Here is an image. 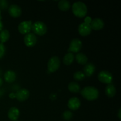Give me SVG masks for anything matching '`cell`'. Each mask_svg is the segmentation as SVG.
<instances>
[{
  "label": "cell",
  "mask_w": 121,
  "mask_h": 121,
  "mask_svg": "<svg viewBox=\"0 0 121 121\" xmlns=\"http://www.w3.org/2000/svg\"><path fill=\"white\" fill-rule=\"evenodd\" d=\"M8 11L10 16L13 18L19 17L21 16V14H22L21 8L18 5L15 4H13L9 6Z\"/></svg>",
  "instance_id": "obj_11"
},
{
  "label": "cell",
  "mask_w": 121,
  "mask_h": 121,
  "mask_svg": "<svg viewBox=\"0 0 121 121\" xmlns=\"http://www.w3.org/2000/svg\"><path fill=\"white\" fill-rule=\"evenodd\" d=\"M96 70L95 66L92 63H87L83 68L84 74L85 76L91 77L94 74Z\"/></svg>",
  "instance_id": "obj_15"
},
{
  "label": "cell",
  "mask_w": 121,
  "mask_h": 121,
  "mask_svg": "<svg viewBox=\"0 0 121 121\" xmlns=\"http://www.w3.org/2000/svg\"><path fill=\"white\" fill-rule=\"evenodd\" d=\"M121 109L120 108L119 109V112H118V118H119V119H120V120H121Z\"/></svg>",
  "instance_id": "obj_29"
},
{
  "label": "cell",
  "mask_w": 121,
  "mask_h": 121,
  "mask_svg": "<svg viewBox=\"0 0 121 121\" xmlns=\"http://www.w3.org/2000/svg\"><path fill=\"white\" fill-rule=\"evenodd\" d=\"M82 47V42L78 39H74L72 40L68 48L69 53H78Z\"/></svg>",
  "instance_id": "obj_6"
},
{
  "label": "cell",
  "mask_w": 121,
  "mask_h": 121,
  "mask_svg": "<svg viewBox=\"0 0 121 121\" xmlns=\"http://www.w3.org/2000/svg\"><path fill=\"white\" fill-rule=\"evenodd\" d=\"M2 84H3V80H2V78H0V87H1V86H2Z\"/></svg>",
  "instance_id": "obj_30"
},
{
  "label": "cell",
  "mask_w": 121,
  "mask_h": 121,
  "mask_svg": "<svg viewBox=\"0 0 121 121\" xmlns=\"http://www.w3.org/2000/svg\"><path fill=\"white\" fill-rule=\"evenodd\" d=\"M60 66V59L57 56H53L48 60L47 63L48 71L50 73H54L59 69Z\"/></svg>",
  "instance_id": "obj_4"
},
{
  "label": "cell",
  "mask_w": 121,
  "mask_h": 121,
  "mask_svg": "<svg viewBox=\"0 0 121 121\" xmlns=\"http://www.w3.org/2000/svg\"><path fill=\"white\" fill-rule=\"evenodd\" d=\"M16 73L13 70H8L5 73L4 80L8 83H13L16 79Z\"/></svg>",
  "instance_id": "obj_16"
},
{
  "label": "cell",
  "mask_w": 121,
  "mask_h": 121,
  "mask_svg": "<svg viewBox=\"0 0 121 121\" xmlns=\"http://www.w3.org/2000/svg\"><path fill=\"white\" fill-rule=\"evenodd\" d=\"M6 48L4 44L0 43V59L4 57V56L5 54Z\"/></svg>",
  "instance_id": "obj_25"
},
{
  "label": "cell",
  "mask_w": 121,
  "mask_h": 121,
  "mask_svg": "<svg viewBox=\"0 0 121 121\" xmlns=\"http://www.w3.org/2000/svg\"><path fill=\"white\" fill-rule=\"evenodd\" d=\"M8 2L5 0H1L0 1V9H2L5 10L8 7Z\"/></svg>",
  "instance_id": "obj_26"
},
{
  "label": "cell",
  "mask_w": 121,
  "mask_h": 121,
  "mask_svg": "<svg viewBox=\"0 0 121 121\" xmlns=\"http://www.w3.org/2000/svg\"><path fill=\"white\" fill-rule=\"evenodd\" d=\"M75 57L76 60L79 64L82 65H85L88 61V58L85 55V54L82 53H79L76 54Z\"/></svg>",
  "instance_id": "obj_18"
},
{
  "label": "cell",
  "mask_w": 121,
  "mask_h": 121,
  "mask_svg": "<svg viewBox=\"0 0 121 121\" xmlns=\"http://www.w3.org/2000/svg\"><path fill=\"white\" fill-rule=\"evenodd\" d=\"M62 117L66 121H69L73 117V113L70 111H66L63 113Z\"/></svg>",
  "instance_id": "obj_24"
},
{
  "label": "cell",
  "mask_w": 121,
  "mask_h": 121,
  "mask_svg": "<svg viewBox=\"0 0 121 121\" xmlns=\"http://www.w3.org/2000/svg\"><path fill=\"white\" fill-rule=\"evenodd\" d=\"M18 121V120H17V121Z\"/></svg>",
  "instance_id": "obj_32"
},
{
  "label": "cell",
  "mask_w": 121,
  "mask_h": 121,
  "mask_svg": "<svg viewBox=\"0 0 121 121\" xmlns=\"http://www.w3.org/2000/svg\"><path fill=\"white\" fill-rule=\"evenodd\" d=\"M82 96L89 101L96 100L99 97V91L93 86H87L83 89L80 92Z\"/></svg>",
  "instance_id": "obj_1"
},
{
  "label": "cell",
  "mask_w": 121,
  "mask_h": 121,
  "mask_svg": "<svg viewBox=\"0 0 121 121\" xmlns=\"http://www.w3.org/2000/svg\"><path fill=\"white\" fill-rule=\"evenodd\" d=\"M68 89L72 93H78L80 92V87L78 83L72 82L68 85Z\"/></svg>",
  "instance_id": "obj_20"
},
{
  "label": "cell",
  "mask_w": 121,
  "mask_h": 121,
  "mask_svg": "<svg viewBox=\"0 0 121 121\" xmlns=\"http://www.w3.org/2000/svg\"><path fill=\"white\" fill-rule=\"evenodd\" d=\"M72 12L77 17L83 18L87 14V8L83 2H76L72 5Z\"/></svg>",
  "instance_id": "obj_2"
},
{
  "label": "cell",
  "mask_w": 121,
  "mask_h": 121,
  "mask_svg": "<svg viewBox=\"0 0 121 121\" xmlns=\"http://www.w3.org/2000/svg\"><path fill=\"white\" fill-rule=\"evenodd\" d=\"M31 21H24L20 22L18 29L19 32L22 34H27L30 33L32 28Z\"/></svg>",
  "instance_id": "obj_7"
},
{
  "label": "cell",
  "mask_w": 121,
  "mask_h": 121,
  "mask_svg": "<svg viewBox=\"0 0 121 121\" xmlns=\"http://www.w3.org/2000/svg\"><path fill=\"white\" fill-rule=\"evenodd\" d=\"M85 77L86 76H85L83 72H80V71H76L73 74V78L76 81H82L85 79Z\"/></svg>",
  "instance_id": "obj_23"
},
{
  "label": "cell",
  "mask_w": 121,
  "mask_h": 121,
  "mask_svg": "<svg viewBox=\"0 0 121 121\" xmlns=\"http://www.w3.org/2000/svg\"><path fill=\"white\" fill-rule=\"evenodd\" d=\"M9 33L7 30H3L0 32V42L4 44L7 42L9 39Z\"/></svg>",
  "instance_id": "obj_22"
},
{
  "label": "cell",
  "mask_w": 121,
  "mask_h": 121,
  "mask_svg": "<svg viewBox=\"0 0 121 121\" xmlns=\"http://www.w3.org/2000/svg\"><path fill=\"white\" fill-rule=\"evenodd\" d=\"M1 9H0V17H1Z\"/></svg>",
  "instance_id": "obj_31"
},
{
  "label": "cell",
  "mask_w": 121,
  "mask_h": 121,
  "mask_svg": "<svg viewBox=\"0 0 121 121\" xmlns=\"http://www.w3.org/2000/svg\"><path fill=\"white\" fill-rule=\"evenodd\" d=\"M90 26H91L92 30L98 31L104 28L105 24H104V21L101 18H96L93 19L91 21V23H90Z\"/></svg>",
  "instance_id": "obj_12"
},
{
  "label": "cell",
  "mask_w": 121,
  "mask_h": 121,
  "mask_svg": "<svg viewBox=\"0 0 121 121\" xmlns=\"http://www.w3.org/2000/svg\"><path fill=\"white\" fill-rule=\"evenodd\" d=\"M81 102L79 98L76 97H73L69 100L67 103V106L72 111H76L80 108Z\"/></svg>",
  "instance_id": "obj_13"
},
{
  "label": "cell",
  "mask_w": 121,
  "mask_h": 121,
  "mask_svg": "<svg viewBox=\"0 0 121 121\" xmlns=\"http://www.w3.org/2000/svg\"><path fill=\"white\" fill-rule=\"evenodd\" d=\"M31 30H33L34 34L42 36L47 33V28L44 22L42 21H37L32 24Z\"/></svg>",
  "instance_id": "obj_3"
},
{
  "label": "cell",
  "mask_w": 121,
  "mask_h": 121,
  "mask_svg": "<svg viewBox=\"0 0 121 121\" xmlns=\"http://www.w3.org/2000/svg\"><path fill=\"white\" fill-rule=\"evenodd\" d=\"M9 97L10 98H11V99H14V98H15V93H10V94H9Z\"/></svg>",
  "instance_id": "obj_28"
},
{
  "label": "cell",
  "mask_w": 121,
  "mask_h": 121,
  "mask_svg": "<svg viewBox=\"0 0 121 121\" xmlns=\"http://www.w3.org/2000/svg\"><path fill=\"white\" fill-rule=\"evenodd\" d=\"M1 18L2 17H0V32L2 30V28H3V23L1 21Z\"/></svg>",
  "instance_id": "obj_27"
},
{
  "label": "cell",
  "mask_w": 121,
  "mask_h": 121,
  "mask_svg": "<svg viewBox=\"0 0 121 121\" xmlns=\"http://www.w3.org/2000/svg\"><path fill=\"white\" fill-rule=\"evenodd\" d=\"M58 8L62 11H67L70 8V3L67 0H61L58 3Z\"/></svg>",
  "instance_id": "obj_19"
},
{
  "label": "cell",
  "mask_w": 121,
  "mask_h": 121,
  "mask_svg": "<svg viewBox=\"0 0 121 121\" xmlns=\"http://www.w3.org/2000/svg\"><path fill=\"white\" fill-rule=\"evenodd\" d=\"M20 116V111L16 107H12L8 110V117L11 121H15L18 120Z\"/></svg>",
  "instance_id": "obj_14"
},
{
  "label": "cell",
  "mask_w": 121,
  "mask_h": 121,
  "mask_svg": "<svg viewBox=\"0 0 121 121\" xmlns=\"http://www.w3.org/2000/svg\"><path fill=\"white\" fill-rule=\"evenodd\" d=\"M74 59V54L72 53H68L63 57V63L66 66H69L73 62Z\"/></svg>",
  "instance_id": "obj_21"
},
{
  "label": "cell",
  "mask_w": 121,
  "mask_h": 121,
  "mask_svg": "<svg viewBox=\"0 0 121 121\" xmlns=\"http://www.w3.org/2000/svg\"><path fill=\"white\" fill-rule=\"evenodd\" d=\"M24 44L27 47H34L37 43V38L34 33H30L26 34L24 39Z\"/></svg>",
  "instance_id": "obj_8"
},
{
  "label": "cell",
  "mask_w": 121,
  "mask_h": 121,
  "mask_svg": "<svg viewBox=\"0 0 121 121\" xmlns=\"http://www.w3.org/2000/svg\"><path fill=\"white\" fill-rule=\"evenodd\" d=\"M117 93L115 87L112 84H109L105 88V93L109 98H113Z\"/></svg>",
  "instance_id": "obj_17"
},
{
  "label": "cell",
  "mask_w": 121,
  "mask_h": 121,
  "mask_svg": "<svg viewBox=\"0 0 121 121\" xmlns=\"http://www.w3.org/2000/svg\"><path fill=\"white\" fill-rule=\"evenodd\" d=\"M98 80L100 82L105 84H111L113 80L112 74L109 71L102 70L100 71L98 76Z\"/></svg>",
  "instance_id": "obj_5"
},
{
  "label": "cell",
  "mask_w": 121,
  "mask_h": 121,
  "mask_svg": "<svg viewBox=\"0 0 121 121\" xmlns=\"http://www.w3.org/2000/svg\"><path fill=\"white\" fill-rule=\"evenodd\" d=\"M15 98L20 102L26 101L30 96V92L26 89H21L15 93Z\"/></svg>",
  "instance_id": "obj_10"
},
{
  "label": "cell",
  "mask_w": 121,
  "mask_h": 121,
  "mask_svg": "<svg viewBox=\"0 0 121 121\" xmlns=\"http://www.w3.org/2000/svg\"><path fill=\"white\" fill-rule=\"evenodd\" d=\"M78 31L82 36L85 37L89 35L92 31V28L90 26V24L85 22L81 23L78 27Z\"/></svg>",
  "instance_id": "obj_9"
}]
</instances>
